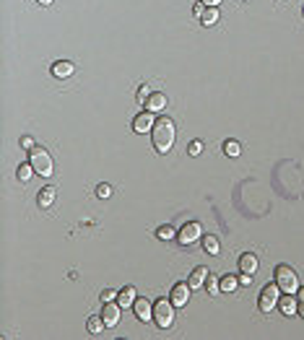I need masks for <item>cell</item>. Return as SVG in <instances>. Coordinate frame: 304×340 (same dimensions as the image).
Instances as JSON below:
<instances>
[{
    "label": "cell",
    "instance_id": "obj_1",
    "mask_svg": "<svg viewBox=\"0 0 304 340\" xmlns=\"http://www.w3.org/2000/svg\"><path fill=\"white\" fill-rule=\"evenodd\" d=\"M175 135H177V130H175V122H172L169 117L156 120V122H154V130H151V141H154V148H156L159 153H166V151L172 148V143H175Z\"/></svg>",
    "mask_w": 304,
    "mask_h": 340
},
{
    "label": "cell",
    "instance_id": "obj_2",
    "mask_svg": "<svg viewBox=\"0 0 304 340\" xmlns=\"http://www.w3.org/2000/svg\"><path fill=\"white\" fill-rule=\"evenodd\" d=\"M29 161H31V166L37 169V174H42V177H52L55 164H52V156H50L47 148L34 146V148L29 151Z\"/></svg>",
    "mask_w": 304,
    "mask_h": 340
},
{
    "label": "cell",
    "instance_id": "obj_3",
    "mask_svg": "<svg viewBox=\"0 0 304 340\" xmlns=\"http://www.w3.org/2000/svg\"><path fill=\"white\" fill-rule=\"evenodd\" d=\"M154 320L161 330L172 327V322H175V304H172V299H159L154 304Z\"/></svg>",
    "mask_w": 304,
    "mask_h": 340
},
{
    "label": "cell",
    "instance_id": "obj_4",
    "mask_svg": "<svg viewBox=\"0 0 304 340\" xmlns=\"http://www.w3.org/2000/svg\"><path fill=\"white\" fill-rule=\"evenodd\" d=\"M276 283L284 293H296L299 291V281H296V273L289 267V265H278L276 267Z\"/></svg>",
    "mask_w": 304,
    "mask_h": 340
},
{
    "label": "cell",
    "instance_id": "obj_5",
    "mask_svg": "<svg viewBox=\"0 0 304 340\" xmlns=\"http://www.w3.org/2000/svg\"><path fill=\"white\" fill-rule=\"evenodd\" d=\"M278 291H281V288H278V283H268V286H265L263 291H260V299H257V309L268 314V312H271L273 307H278V299H281V296H278Z\"/></svg>",
    "mask_w": 304,
    "mask_h": 340
},
{
    "label": "cell",
    "instance_id": "obj_6",
    "mask_svg": "<svg viewBox=\"0 0 304 340\" xmlns=\"http://www.w3.org/2000/svg\"><path fill=\"white\" fill-rule=\"evenodd\" d=\"M177 239H180V244H192V242L203 239V226H200L198 221H190V223H185L182 229L177 231Z\"/></svg>",
    "mask_w": 304,
    "mask_h": 340
},
{
    "label": "cell",
    "instance_id": "obj_7",
    "mask_svg": "<svg viewBox=\"0 0 304 340\" xmlns=\"http://www.w3.org/2000/svg\"><path fill=\"white\" fill-rule=\"evenodd\" d=\"M190 283H175V288H172V293H169V299H172V304L175 307H185L187 304V299H190Z\"/></svg>",
    "mask_w": 304,
    "mask_h": 340
},
{
    "label": "cell",
    "instance_id": "obj_8",
    "mask_svg": "<svg viewBox=\"0 0 304 340\" xmlns=\"http://www.w3.org/2000/svg\"><path fill=\"white\" fill-rule=\"evenodd\" d=\"M133 130L138 132V135H143V132H151L154 130V112H141V115L133 120Z\"/></svg>",
    "mask_w": 304,
    "mask_h": 340
},
{
    "label": "cell",
    "instance_id": "obj_9",
    "mask_svg": "<svg viewBox=\"0 0 304 340\" xmlns=\"http://www.w3.org/2000/svg\"><path fill=\"white\" fill-rule=\"evenodd\" d=\"M120 304H115V301H107L104 304V309H102V317H104V322H107V327H115L117 322H120Z\"/></svg>",
    "mask_w": 304,
    "mask_h": 340
},
{
    "label": "cell",
    "instance_id": "obj_10",
    "mask_svg": "<svg viewBox=\"0 0 304 340\" xmlns=\"http://www.w3.org/2000/svg\"><path fill=\"white\" fill-rule=\"evenodd\" d=\"M133 309H136V317H138L141 322L154 320V307H151V301H148V299H136Z\"/></svg>",
    "mask_w": 304,
    "mask_h": 340
},
{
    "label": "cell",
    "instance_id": "obj_11",
    "mask_svg": "<svg viewBox=\"0 0 304 340\" xmlns=\"http://www.w3.org/2000/svg\"><path fill=\"white\" fill-rule=\"evenodd\" d=\"M166 94L164 91H151V96H148V101H146V109L148 112H164L166 109Z\"/></svg>",
    "mask_w": 304,
    "mask_h": 340
},
{
    "label": "cell",
    "instance_id": "obj_12",
    "mask_svg": "<svg viewBox=\"0 0 304 340\" xmlns=\"http://www.w3.org/2000/svg\"><path fill=\"white\" fill-rule=\"evenodd\" d=\"M76 73V65L71 62V60H57V62H52V76L55 78H68V76H73Z\"/></svg>",
    "mask_w": 304,
    "mask_h": 340
},
{
    "label": "cell",
    "instance_id": "obj_13",
    "mask_svg": "<svg viewBox=\"0 0 304 340\" xmlns=\"http://www.w3.org/2000/svg\"><path fill=\"white\" fill-rule=\"evenodd\" d=\"M278 309H281V314H286V317L296 314L299 307H296V296H294V293H284V296L278 299Z\"/></svg>",
    "mask_w": 304,
    "mask_h": 340
},
{
    "label": "cell",
    "instance_id": "obj_14",
    "mask_svg": "<svg viewBox=\"0 0 304 340\" xmlns=\"http://www.w3.org/2000/svg\"><path fill=\"white\" fill-rule=\"evenodd\" d=\"M136 299H138V293H136V288L133 286H125L120 293H117V304L125 309V307H133L136 304Z\"/></svg>",
    "mask_w": 304,
    "mask_h": 340
},
{
    "label": "cell",
    "instance_id": "obj_15",
    "mask_svg": "<svg viewBox=\"0 0 304 340\" xmlns=\"http://www.w3.org/2000/svg\"><path fill=\"white\" fill-rule=\"evenodd\" d=\"M206 278H208V267H195L190 273V278H187V283H190V288H203Z\"/></svg>",
    "mask_w": 304,
    "mask_h": 340
},
{
    "label": "cell",
    "instance_id": "obj_16",
    "mask_svg": "<svg viewBox=\"0 0 304 340\" xmlns=\"http://www.w3.org/2000/svg\"><path fill=\"white\" fill-rule=\"evenodd\" d=\"M104 327H107V322H104L102 314H94V317H89V320H86V330H89L91 335H102Z\"/></svg>",
    "mask_w": 304,
    "mask_h": 340
},
{
    "label": "cell",
    "instance_id": "obj_17",
    "mask_svg": "<svg viewBox=\"0 0 304 340\" xmlns=\"http://www.w3.org/2000/svg\"><path fill=\"white\" fill-rule=\"evenodd\" d=\"M240 270H242V273H255V270H257V257L252 255V252H245L242 257H240Z\"/></svg>",
    "mask_w": 304,
    "mask_h": 340
},
{
    "label": "cell",
    "instance_id": "obj_18",
    "mask_svg": "<svg viewBox=\"0 0 304 340\" xmlns=\"http://www.w3.org/2000/svg\"><path fill=\"white\" fill-rule=\"evenodd\" d=\"M203 249H206L208 255H219V252H221L219 236H216V234H206V236H203Z\"/></svg>",
    "mask_w": 304,
    "mask_h": 340
},
{
    "label": "cell",
    "instance_id": "obj_19",
    "mask_svg": "<svg viewBox=\"0 0 304 340\" xmlns=\"http://www.w3.org/2000/svg\"><path fill=\"white\" fill-rule=\"evenodd\" d=\"M216 21H219V8H211V6H206V11L200 13V24H203V26H213Z\"/></svg>",
    "mask_w": 304,
    "mask_h": 340
},
{
    "label": "cell",
    "instance_id": "obj_20",
    "mask_svg": "<svg viewBox=\"0 0 304 340\" xmlns=\"http://www.w3.org/2000/svg\"><path fill=\"white\" fill-rule=\"evenodd\" d=\"M52 200H55V187H45L39 192L37 202H39V208H50L52 206Z\"/></svg>",
    "mask_w": 304,
    "mask_h": 340
},
{
    "label": "cell",
    "instance_id": "obj_21",
    "mask_svg": "<svg viewBox=\"0 0 304 340\" xmlns=\"http://www.w3.org/2000/svg\"><path fill=\"white\" fill-rule=\"evenodd\" d=\"M206 286H208V293H211V296H219V293H221V278H216V276L208 273Z\"/></svg>",
    "mask_w": 304,
    "mask_h": 340
},
{
    "label": "cell",
    "instance_id": "obj_22",
    "mask_svg": "<svg viewBox=\"0 0 304 340\" xmlns=\"http://www.w3.org/2000/svg\"><path fill=\"white\" fill-rule=\"evenodd\" d=\"M34 172H37V169H34V166H31V161H29V164H18V172H16V174H18L21 182H29Z\"/></svg>",
    "mask_w": 304,
    "mask_h": 340
},
{
    "label": "cell",
    "instance_id": "obj_23",
    "mask_svg": "<svg viewBox=\"0 0 304 340\" xmlns=\"http://www.w3.org/2000/svg\"><path fill=\"white\" fill-rule=\"evenodd\" d=\"M224 153H226V156H231V158H237V156L242 153V146L237 143V141H226V143H224Z\"/></svg>",
    "mask_w": 304,
    "mask_h": 340
},
{
    "label": "cell",
    "instance_id": "obj_24",
    "mask_svg": "<svg viewBox=\"0 0 304 340\" xmlns=\"http://www.w3.org/2000/svg\"><path fill=\"white\" fill-rule=\"evenodd\" d=\"M156 236H159L161 242H172V239H175V236H177V231H175V229H172V226H161V229L156 231Z\"/></svg>",
    "mask_w": 304,
    "mask_h": 340
},
{
    "label": "cell",
    "instance_id": "obj_25",
    "mask_svg": "<svg viewBox=\"0 0 304 340\" xmlns=\"http://www.w3.org/2000/svg\"><path fill=\"white\" fill-rule=\"evenodd\" d=\"M237 286H240V278L237 276H224L221 278V291H234Z\"/></svg>",
    "mask_w": 304,
    "mask_h": 340
},
{
    "label": "cell",
    "instance_id": "obj_26",
    "mask_svg": "<svg viewBox=\"0 0 304 340\" xmlns=\"http://www.w3.org/2000/svg\"><path fill=\"white\" fill-rule=\"evenodd\" d=\"M136 96H138V101H141V104H146V101H148V96H151V88L143 83V86L138 88V91H136Z\"/></svg>",
    "mask_w": 304,
    "mask_h": 340
},
{
    "label": "cell",
    "instance_id": "obj_27",
    "mask_svg": "<svg viewBox=\"0 0 304 340\" xmlns=\"http://www.w3.org/2000/svg\"><path fill=\"white\" fill-rule=\"evenodd\" d=\"M117 293H120V291L104 288V291H102V301H104V304H107V301H117Z\"/></svg>",
    "mask_w": 304,
    "mask_h": 340
},
{
    "label": "cell",
    "instance_id": "obj_28",
    "mask_svg": "<svg viewBox=\"0 0 304 340\" xmlns=\"http://www.w3.org/2000/svg\"><path fill=\"white\" fill-rule=\"evenodd\" d=\"M200 151H203V141H192V143H190V148H187V153H190V156H200Z\"/></svg>",
    "mask_w": 304,
    "mask_h": 340
},
{
    "label": "cell",
    "instance_id": "obj_29",
    "mask_svg": "<svg viewBox=\"0 0 304 340\" xmlns=\"http://www.w3.org/2000/svg\"><path fill=\"white\" fill-rule=\"evenodd\" d=\"M110 195H112V187H110V185L102 182V185L96 187V197H110Z\"/></svg>",
    "mask_w": 304,
    "mask_h": 340
},
{
    "label": "cell",
    "instance_id": "obj_30",
    "mask_svg": "<svg viewBox=\"0 0 304 340\" xmlns=\"http://www.w3.org/2000/svg\"><path fill=\"white\" fill-rule=\"evenodd\" d=\"M21 148H26V151L34 148V138H31V135H24V138H21Z\"/></svg>",
    "mask_w": 304,
    "mask_h": 340
},
{
    "label": "cell",
    "instance_id": "obj_31",
    "mask_svg": "<svg viewBox=\"0 0 304 340\" xmlns=\"http://www.w3.org/2000/svg\"><path fill=\"white\" fill-rule=\"evenodd\" d=\"M203 11H206V6H203V3H195V6H192V13L198 16V18H200V13H203Z\"/></svg>",
    "mask_w": 304,
    "mask_h": 340
},
{
    "label": "cell",
    "instance_id": "obj_32",
    "mask_svg": "<svg viewBox=\"0 0 304 340\" xmlns=\"http://www.w3.org/2000/svg\"><path fill=\"white\" fill-rule=\"evenodd\" d=\"M240 283H242V286H250V283H252V276H250V273H242V276H240Z\"/></svg>",
    "mask_w": 304,
    "mask_h": 340
},
{
    "label": "cell",
    "instance_id": "obj_33",
    "mask_svg": "<svg viewBox=\"0 0 304 340\" xmlns=\"http://www.w3.org/2000/svg\"><path fill=\"white\" fill-rule=\"evenodd\" d=\"M203 6H211V8H219L221 6V0H200Z\"/></svg>",
    "mask_w": 304,
    "mask_h": 340
},
{
    "label": "cell",
    "instance_id": "obj_34",
    "mask_svg": "<svg viewBox=\"0 0 304 340\" xmlns=\"http://www.w3.org/2000/svg\"><path fill=\"white\" fill-rule=\"evenodd\" d=\"M296 299H299V301H304V288H299V291H296Z\"/></svg>",
    "mask_w": 304,
    "mask_h": 340
},
{
    "label": "cell",
    "instance_id": "obj_35",
    "mask_svg": "<svg viewBox=\"0 0 304 340\" xmlns=\"http://www.w3.org/2000/svg\"><path fill=\"white\" fill-rule=\"evenodd\" d=\"M37 3H39V6H50V3H52V0H37Z\"/></svg>",
    "mask_w": 304,
    "mask_h": 340
},
{
    "label": "cell",
    "instance_id": "obj_36",
    "mask_svg": "<svg viewBox=\"0 0 304 340\" xmlns=\"http://www.w3.org/2000/svg\"><path fill=\"white\" fill-rule=\"evenodd\" d=\"M299 314H301V317H304V301H301V304H299Z\"/></svg>",
    "mask_w": 304,
    "mask_h": 340
}]
</instances>
